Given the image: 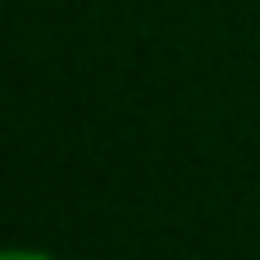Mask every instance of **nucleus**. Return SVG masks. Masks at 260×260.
I'll use <instances>...</instances> for the list:
<instances>
[{"label": "nucleus", "mask_w": 260, "mask_h": 260, "mask_svg": "<svg viewBox=\"0 0 260 260\" xmlns=\"http://www.w3.org/2000/svg\"><path fill=\"white\" fill-rule=\"evenodd\" d=\"M0 260H55L50 251H32V247H9Z\"/></svg>", "instance_id": "nucleus-1"}]
</instances>
